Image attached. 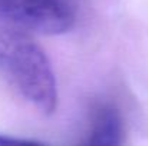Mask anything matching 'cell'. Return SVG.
<instances>
[{
	"mask_svg": "<svg viewBox=\"0 0 148 146\" xmlns=\"http://www.w3.org/2000/svg\"><path fill=\"white\" fill-rule=\"evenodd\" d=\"M0 75L43 115L55 112L58 85L45 50L19 29H0Z\"/></svg>",
	"mask_w": 148,
	"mask_h": 146,
	"instance_id": "6da1fadb",
	"label": "cell"
},
{
	"mask_svg": "<svg viewBox=\"0 0 148 146\" xmlns=\"http://www.w3.org/2000/svg\"><path fill=\"white\" fill-rule=\"evenodd\" d=\"M13 143H36L35 141H27V139H17V138H12L7 135H0V145H13Z\"/></svg>",
	"mask_w": 148,
	"mask_h": 146,
	"instance_id": "277c9868",
	"label": "cell"
},
{
	"mask_svg": "<svg viewBox=\"0 0 148 146\" xmlns=\"http://www.w3.org/2000/svg\"><path fill=\"white\" fill-rule=\"evenodd\" d=\"M0 20L40 35H62L76 22L72 0H0Z\"/></svg>",
	"mask_w": 148,
	"mask_h": 146,
	"instance_id": "7a4b0ae2",
	"label": "cell"
},
{
	"mask_svg": "<svg viewBox=\"0 0 148 146\" xmlns=\"http://www.w3.org/2000/svg\"><path fill=\"white\" fill-rule=\"evenodd\" d=\"M125 129L119 109L112 103H99L91 112L88 145H121L124 143Z\"/></svg>",
	"mask_w": 148,
	"mask_h": 146,
	"instance_id": "3957f363",
	"label": "cell"
}]
</instances>
